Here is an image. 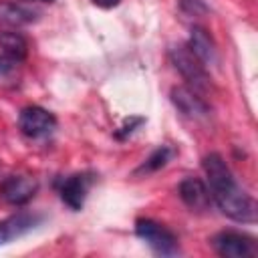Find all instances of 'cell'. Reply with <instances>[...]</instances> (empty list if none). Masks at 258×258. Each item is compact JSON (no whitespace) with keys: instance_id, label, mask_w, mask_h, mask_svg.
Listing matches in <instances>:
<instances>
[{"instance_id":"obj_1","label":"cell","mask_w":258,"mask_h":258,"mask_svg":"<svg viewBox=\"0 0 258 258\" xmlns=\"http://www.w3.org/2000/svg\"><path fill=\"white\" fill-rule=\"evenodd\" d=\"M202 167L208 177V189L212 194V202L234 222H254L256 206L252 198L238 185L234 173L220 153H208L202 159Z\"/></svg>"},{"instance_id":"obj_2","label":"cell","mask_w":258,"mask_h":258,"mask_svg":"<svg viewBox=\"0 0 258 258\" xmlns=\"http://www.w3.org/2000/svg\"><path fill=\"white\" fill-rule=\"evenodd\" d=\"M169 60L175 67V71L187 81L189 89L196 93L210 89V75L206 71V64L187 48V44H175L169 48Z\"/></svg>"},{"instance_id":"obj_3","label":"cell","mask_w":258,"mask_h":258,"mask_svg":"<svg viewBox=\"0 0 258 258\" xmlns=\"http://www.w3.org/2000/svg\"><path fill=\"white\" fill-rule=\"evenodd\" d=\"M135 234L159 256H175L179 252L175 234L155 220L139 218L135 222Z\"/></svg>"},{"instance_id":"obj_4","label":"cell","mask_w":258,"mask_h":258,"mask_svg":"<svg viewBox=\"0 0 258 258\" xmlns=\"http://www.w3.org/2000/svg\"><path fill=\"white\" fill-rule=\"evenodd\" d=\"M212 248L224 258H252L256 256V240L248 234L224 230L212 238Z\"/></svg>"},{"instance_id":"obj_5","label":"cell","mask_w":258,"mask_h":258,"mask_svg":"<svg viewBox=\"0 0 258 258\" xmlns=\"http://www.w3.org/2000/svg\"><path fill=\"white\" fill-rule=\"evenodd\" d=\"M54 127H56L54 115L38 105H28L18 115V129L28 139H42L50 135Z\"/></svg>"},{"instance_id":"obj_6","label":"cell","mask_w":258,"mask_h":258,"mask_svg":"<svg viewBox=\"0 0 258 258\" xmlns=\"http://www.w3.org/2000/svg\"><path fill=\"white\" fill-rule=\"evenodd\" d=\"M38 189V181L28 175H8L0 183V198L10 206L28 204Z\"/></svg>"},{"instance_id":"obj_7","label":"cell","mask_w":258,"mask_h":258,"mask_svg":"<svg viewBox=\"0 0 258 258\" xmlns=\"http://www.w3.org/2000/svg\"><path fill=\"white\" fill-rule=\"evenodd\" d=\"M169 99H171V103L175 105V109L181 111V113H183L185 117H189V119H204V117L210 115L208 103L200 97V93H196V91L189 89V87H183V85L173 87V89L169 91Z\"/></svg>"},{"instance_id":"obj_8","label":"cell","mask_w":258,"mask_h":258,"mask_svg":"<svg viewBox=\"0 0 258 258\" xmlns=\"http://www.w3.org/2000/svg\"><path fill=\"white\" fill-rule=\"evenodd\" d=\"M91 181L93 177L89 173H75V175H69L67 179H62L60 187H58V194H60V200L75 212L83 210L85 206V200H87V194H89V187H91Z\"/></svg>"},{"instance_id":"obj_9","label":"cell","mask_w":258,"mask_h":258,"mask_svg":"<svg viewBox=\"0 0 258 258\" xmlns=\"http://www.w3.org/2000/svg\"><path fill=\"white\" fill-rule=\"evenodd\" d=\"M177 194L181 202L191 210V212H206L212 206V194L208 185L200 177H185L181 179Z\"/></svg>"},{"instance_id":"obj_10","label":"cell","mask_w":258,"mask_h":258,"mask_svg":"<svg viewBox=\"0 0 258 258\" xmlns=\"http://www.w3.org/2000/svg\"><path fill=\"white\" fill-rule=\"evenodd\" d=\"M38 222H40V216L30 214V212H16V214L0 220V246L34 230L38 226Z\"/></svg>"},{"instance_id":"obj_11","label":"cell","mask_w":258,"mask_h":258,"mask_svg":"<svg viewBox=\"0 0 258 258\" xmlns=\"http://www.w3.org/2000/svg\"><path fill=\"white\" fill-rule=\"evenodd\" d=\"M38 10L34 8V4L30 6L26 0H16V2H8V4H0V22L8 24V26H22V24H30L38 18Z\"/></svg>"},{"instance_id":"obj_12","label":"cell","mask_w":258,"mask_h":258,"mask_svg":"<svg viewBox=\"0 0 258 258\" xmlns=\"http://www.w3.org/2000/svg\"><path fill=\"white\" fill-rule=\"evenodd\" d=\"M187 48L204 62V64H214L218 60V50L216 44L210 36V32L202 26H194L189 32V40H187Z\"/></svg>"},{"instance_id":"obj_13","label":"cell","mask_w":258,"mask_h":258,"mask_svg":"<svg viewBox=\"0 0 258 258\" xmlns=\"http://www.w3.org/2000/svg\"><path fill=\"white\" fill-rule=\"evenodd\" d=\"M0 50H2V54H6L10 58H14L16 62H20V60L26 58L28 42L16 30H2L0 32Z\"/></svg>"},{"instance_id":"obj_14","label":"cell","mask_w":258,"mask_h":258,"mask_svg":"<svg viewBox=\"0 0 258 258\" xmlns=\"http://www.w3.org/2000/svg\"><path fill=\"white\" fill-rule=\"evenodd\" d=\"M173 155H175V151H173L171 147L161 145V147H157V149L141 163V167L135 169V173H151V171H157V169H161L163 165H167V161H169Z\"/></svg>"},{"instance_id":"obj_15","label":"cell","mask_w":258,"mask_h":258,"mask_svg":"<svg viewBox=\"0 0 258 258\" xmlns=\"http://www.w3.org/2000/svg\"><path fill=\"white\" fill-rule=\"evenodd\" d=\"M177 6L185 16H204L208 12V6L202 0H177Z\"/></svg>"},{"instance_id":"obj_16","label":"cell","mask_w":258,"mask_h":258,"mask_svg":"<svg viewBox=\"0 0 258 258\" xmlns=\"http://www.w3.org/2000/svg\"><path fill=\"white\" fill-rule=\"evenodd\" d=\"M143 123H145L143 117H129V119L115 131V137H117V139H125V137H129L131 133H135V129H137L139 125H143Z\"/></svg>"},{"instance_id":"obj_17","label":"cell","mask_w":258,"mask_h":258,"mask_svg":"<svg viewBox=\"0 0 258 258\" xmlns=\"http://www.w3.org/2000/svg\"><path fill=\"white\" fill-rule=\"evenodd\" d=\"M14 64H18L14 58H10V56H6V54H0V75L10 73V71L14 69Z\"/></svg>"},{"instance_id":"obj_18","label":"cell","mask_w":258,"mask_h":258,"mask_svg":"<svg viewBox=\"0 0 258 258\" xmlns=\"http://www.w3.org/2000/svg\"><path fill=\"white\" fill-rule=\"evenodd\" d=\"M95 6H99V8H103V10H111V8H115V6H119L121 4V0H91Z\"/></svg>"}]
</instances>
